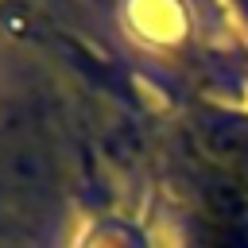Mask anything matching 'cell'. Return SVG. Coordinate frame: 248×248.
Masks as SVG:
<instances>
[{"label": "cell", "instance_id": "1", "mask_svg": "<svg viewBox=\"0 0 248 248\" xmlns=\"http://www.w3.org/2000/svg\"><path fill=\"white\" fill-rule=\"evenodd\" d=\"M198 248H248V186L221 174L205 190Z\"/></svg>", "mask_w": 248, "mask_h": 248}, {"label": "cell", "instance_id": "2", "mask_svg": "<svg viewBox=\"0 0 248 248\" xmlns=\"http://www.w3.org/2000/svg\"><path fill=\"white\" fill-rule=\"evenodd\" d=\"M213 151L229 159L232 178L248 186V128L240 120H217L213 124Z\"/></svg>", "mask_w": 248, "mask_h": 248}, {"label": "cell", "instance_id": "3", "mask_svg": "<svg viewBox=\"0 0 248 248\" xmlns=\"http://www.w3.org/2000/svg\"><path fill=\"white\" fill-rule=\"evenodd\" d=\"M236 8H240V12H244V16H248V0H236Z\"/></svg>", "mask_w": 248, "mask_h": 248}]
</instances>
